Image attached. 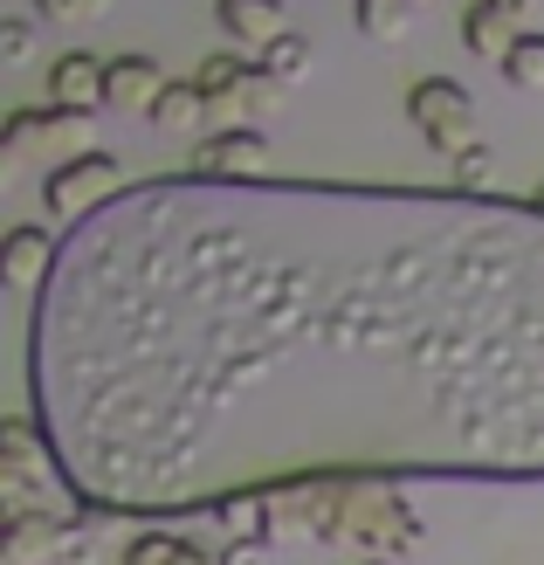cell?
<instances>
[{
    "label": "cell",
    "mask_w": 544,
    "mask_h": 565,
    "mask_svg": "<svg viewBox=\"0 0 544 565\" xmlns=\"http://www.w3.org/2000/svg\"><path fill=\"white\" fill-rule=\"evenodd\" d=\"M28 414L90 518H200L290 476L544 483V207L125 180L55 235Z\"/></svg>",
    "instance_id": "6da1fadb"
},
{
    "label": "cell",
    "mask_w": 544,
    "mask_h": 565,
    "mask_svg": "<svg viewBox=\"0 0 544 565\" xmlns=\"http://www.w3.org/2000/svg\"><path fill=\"white\" fill-rule=\"evenodd\" d=\"M331 545H365L372 558H407L420 545V511L399 497L393 476H345L331 518Z\"/></svg>",
    "instance_id": "7a4b0ae2"
},
{
    "label": "cell",
    "mask_w": 544,
    "mask_h": 565,
    "mask_svg": "<svg viewBox=\"0 0 544 565\" xmlns=\"http://www.w3.org/2000/svg\"><path fill=\"white\" fill-rule=\"evenodd\" d=\"M0 503L8 518H28V511H76V490L55 448L42 435L35 414H8L0 420Z\"/></svg>",
    "instance_id": "3957f363"
},
{
    "label": "cell",
    "mask_w": 544,
    "mask_h": 565,
    "mask_svg": "<svg viewBox=\"0 0 544 565\" xmlns=\"http://www.w3.org/2000/svg\"><path fill=\"white\" fill-rule=\"evenodd\" d=\"M407 118L441 159L476 146V97H469V83H455V76H420L407 90Z\"/></svg>",
    "instance_id": "277c9868"
},
{
    "label": "cell",
    "mask_w": 544,
    "mask_h": 565,
    "mask_svg": "<svg viewBox=\"0 0 544 565\" xmlns=\"http://www.w3.org/2000/svg\"><path fill=\"white\" fill-rule=\"evenodd\" d=\"M90 131H97V110L21 104L8 118V131H0V152H8V166H21L35 146H49V159H76V152H90Z\"/></svg>",
    "instance_id": "5b68a950"
},
{
    "label": "cell",
    "mask_w": 544,
    "mask_h": 565,
    "mask_svg": "<svg viewBox=\"0 0 544 565\" xmlns=\"http://www.w3.org/2000/svg\"><path fill=\"white\" fill-rule=\"evenodd\" d=\"M125 186V166H118V152H76V159H55L49 166V180H42V207L49 214H63V221H76V214H90V207H104L110 193Z\"/></svg>",
    "instance_id": "8992f818"
},
{
    "label": "cell",
    "mask_w": 544,
    "mask_h": 565,
    "mask_svg": "<svg viewBox=\"0 0 544 565\" xmlns=\"http://www.w3.org/2000/svg\"><path fill=\"white\" fill-rule=\"evenodd\" d=\"M193 173L207 180H269V138L255 125H227L193 146Z\"/></svg>",
    "instance_id": "52a82bcc"
},
{
    "label": "cell",
    "mask_w": 544,
    "mask_h": 565,
    "mask_svg": "<svg viewBox=\"0 0 544 565\" xmlns=\"http://www.w3.org/2000/svg\"><path fill=\"white\" fill-rule=\"evenodd\" d=\"M104 55L90 49H63L49 63V104H70V110H104Z\"/></svg>",
    "instance_id": "ba28073f"
},
{
    "label": "cell",
    "mask_w": 544,
    "mask_h": 565,
    "mask_svg": "<svg viewBox=\"0 0 544 565\" xmlns=\"http://www.w3.org/2000/svg\"><path fill=\"white\" fill-rule=\"evenodd\" d=\"M63 524H70V511L8 518V565H63Z\"/></svg>",
    "instance_id": "9c48e42d"
},
{
    "label": "cell",
    "mask_w": 544,
    "mask_h": 565,
    "mask_svg": "<svg viewBox=\"0 0 544 565\" xmlns=\"http://www.w3.org/2000/svg\"><path fill=\"white\" fill-rule=\"evenodd\" d=\"M214 21L235 49H269L282 35V0H214Z\"/></svg>",
    "instance_id": "30bf717a"
},
{
    "label": "cell",
    "mask_w": 544,
    "mask_h": 565,
    "mask_svg": "<svg viewBox=\"0 0 544 565\" xmlns=\"http://www.w3.org/2000/svg\"><path fill=\"white\" fill-rule=\"evenodd\" d=\"M55 269V235L42 228H8V242H0V276L14 282V290H42Z\"/></svg>",
    "instance_id": "8fae6325"
},
{
    "label": "cell",
    "mask_w": 544,
    "mask_h": 565,
    "mask_svg": "<svg viewBox=\"0 0 544 565\" xmlns=\"http://www.w3.org/2000/svg\"><path fill=\"white\" fill-rule=\"evenodd\" d=\"M166 90V76L152 55H110V70H104V104L110 110H152V97Z\"/></svg>",
    "instance_id": "7c38bea8"
},
{
    "label": "cell",
    "mask_w": 544,
    "mask_h": 565,
    "mask_svg": "<svg viewBox=\"0 0 544 565\" xmlns=\"http://www.w3.org/2000/svg\"><path fill=\"white\" fill-rule=\"evenodd\" d=\"M518 35H524L518 14H503L497 0H476V8L462 14V42H469V55H482V63H503Z\"/></svg>",
    "instance_id": "4fadbf2b"
},
{
    "label": "cell",
    "mask_w": 544,
    "mask_h": 565,
    "mask_svg": "<svg viewBox=\"0 0 544 565\" xmlns=\"http://www.w3.org/2000/svg\"><path fill=\"white\" fill-rule=\"evenodd\" d=\"M207 110H214V97H207V90H200V83L186 76V83H166V90L152 97L146 118H152L159 131H200V118H207Z\"/></svg>",
    "instance_id": "5bb4252c"
},
{
    "label": "cell",
    "mask_w": 544,
    "mask_h": 565,
    "mask_svg": "<svg viewBox=\"0 0 544 565\" xmlns=\"http://www.w3.org/2000/svg\"><path fill=\"white\" fill-rule=\"evenodd\" d=\"M207 518H221V539H269V490H235Z\"/></svg>",
    "instance_id": "9a60e30c"
},
{
    "label": "cell",
    "mask_w": 544,
    "mask_h": 565,
    "mask_svg": "<svg viewBox=\"0 0 544 565\" xmlns=\"http://www.w3.org/2000/svg\"><path fill=\"white\" fill-rule=\"evenodd\" d=\"M248 70H255V63H248L242 49H214L207 63L193 70V83H200V90L214 97V110H221V104H235V97H242V83H248Z\"/></svg>",
    "instance_id": "2e32d148"
},
{
    "label": "cell",
    "mask_w": 544,
    "mask_h": 565,
    "mask_svg": "<svg viewBox=\"0 0 544 565\" xmlns=\"http://www.w3.org/2000/svg\"><path fill=\"white\" fill-rule=\"evenodd\" d=\"M414 8L420 0H352V14H359V28L372 42H399L414 28Z\"/></svg>",
    "instance_id": "e0dca14e"
},
{
    "label": "cell",
    "mask_w": 544,
    "mask_h": 565,
    "mask_svg": "<svg viewBox=\"0 0 544 565\" xmlns=\"http://www.w3.org/2000/svg\"><path fill=\"white\" fill-rule=\"evenodd\" d=\"M310 63H318V49H310V35H290V28H282V35L263 49V70H269V76H282V83H303V76H310Z\"/></svg>",
    "instance_id": "ac0fdd59"
},
{
    "label": "cell",
    "mask_w": 544,
    "mask_h": 565,
    "mask_svg": "<svg viewBox=\"0 0 544 565\" xmlns=\"http://www.w3.org/2000/svg\"><path fill=\"white\" fill-rule=\"evenodd\" d=\"M448 180H455V186H469V193H497V152L476 138L469 152H455V159H448Z\"/></svg>",
    "instance_id": "d6986e66"
},
{
    "label": "cell",
    "mask_w": 544,
    "mask_h": 565,
    "mask_svg": "<svg viewBox=\"0 0 544 565\" xmlns=\"http://www.w3.org/2000/svg\"><path fill=\"white\" fill-rule=\"evenodd\" d=\"M503 76L518 83V90H544V35H518V42H510Z\"/></svg>",
    "instance_id": "ffe728a7"
},
{
    "label": "cell",
    "mask_w": 544,
    "mask_h": 565,
    "mask_svg": "<svg viewBox=\"0 0 544 565\" xmlns=\"http://www.w3.org/2000/svg\"><path fill=\"white\" fill-rule=\"evenodd\" d=\"M282 90H290V83L269 76L263 63H255V70H248V83H242V97H235V110H248V118H269V110L282 104Z\"/></svg>",
    "instance_id": "44dd1931"
},
{
    "label": "cell",
    "mask_w": 544,
    "mask_h": 565,
    "mask_svg": "<svg viewBox=\"0 0 544 565\" xmlns=\"http://www.w3.org/2000/svg\"><path fill=\"white\" fill-rule=\"evenodd\" d=\"M214 558H221V565H276V545H269V539H221Z\"/></svg>",
    "instance_id": "7402d4cb"
},
{
    "label": "cell",
    "mask_w": 544,
    "mask_h": 565,
    "mask_svg": "<svg viewBox=\"0 0 544 565\" xmlns=\"http://www.w3.org/2000/svg\"><path fill=\"white\" fill-rule=\"evenodd\" d=\"M0 55H8V63H28V55H35V21H21V14L0 21Z\"/></svg>",
    "instance_id": "603a6c76"
},
{
    "label": "cell",
    "mask_w": 544,
    "mask_h": 565,
    "mask_svg": "<svg viewBox=\"0 0 544 565\" xmlns=\"http://www.w3.org/2000/svg\"><path fill=\"white\" fill-rule=\"evenodd\" d=\"M104 8H110V0H35L42 21H97Z\"/></svg>",
    "instance_id": "cb8c5ba5"
},
{
    "label": "cell",
    "mask_w": 544,
    "mask_h": 565,
    "mask_svg": "<svg viewBox=\"0 0 544 565\" xmlns=\"http://www.w3.org/2000/svg\"><path fill=\"white\" fill-rule=\"evenodd\" d=\"M173 545H180V539H166V531H146V539H131L125 565H166V558H173Z\"/></svg>",
    "instance_id": "d4e9b609"
},
{
    "label": "cell",
    "mask_w": 544,
    "mask_h": 565,
    "mask_svg": "<svg viewBox=\"0 0 544 565\" xmlns=\"http://www.w3.org/2000/svg\"><path fill=\"white\" fill-rule=\"evenodd\" d=\"M166 565H221V558H214L207 545H186V539H180V545H173V558H166Z\"/></svg>",
    "instance_id": "484cf974"
},
{
    "label": "cell",
    "mask_w": 544,
    "mask_h": 565,
    "mask_svg": "<svg viewBox=\"0 0 544 565\" xmlns=\"http://www.w3.org/2000/svg\"><path fill=\"white\" fill-rule=\"evenodd\" d=\"M497 8H503V14H518V21H524V14H531V0H497Z\"/></svg>",
    "instance_id": "4316f807"
},
{
    "label": "cell",
    "mask_w": 544,
    "mask_h": 565,
    "mask_svg": "<svg viewBox=\"0 0 544 565\" xmlns=\"http://www.w3.org/2000/svg\"><path fill=\"white\" fill-rule=\"evenodd\" d=\"M531 201H537V207H544V180H537V193H531Z\"/></svg>",
    "instance_id": "83f0119b"
},
{
    "label": "cell",
    "mask_w": 544,
    "mask_h": 565,
    "mask_svg": "<svg viewBox=\"0 0 544 565\" xmlns=\"http://www.w3.org/2000/svg\"><path fill=\"white\" fill-rule=\"evenodd\" d=\"M372 565H393V558H372Z\"/></svg>",
    "instance_id": "f1b7e54d"
}]
</instances>
